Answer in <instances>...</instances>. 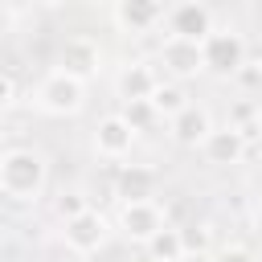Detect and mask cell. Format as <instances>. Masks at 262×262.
<instances>
[{
	"label": "cell",
	"instance_id": "cell-1",
	"mask_svg": "<svg viewBox=\"0 0 262 262\" xmlns=\"http://www.w3.org/2000/svg\"><path fill=\"white\" fill-rule=\"evenodd\" d=\"M45 184V160L29 147H12L0 156V192L12 201H33Z\"/></svg>",
	"mask_w": 262,
	"mask_h": 262
},
{
	"label": "cell",
	"instance_id": "cell-2",
	"mask_svg": "<svg viewBox=\"0 0 262 262\" xmlns=\"http://www.w3.org/2000/svg\"><path fill=\"white\" fill-rule=\"evenodd\" d=\"M33 102H37L41 111H49V115H74V111L82 106V82L70 78L66 70H53V74H45V78L37 82Z\"/></svg>",
	"mask_w": 262,
	"mask_h": 262
},
{
	"label": "cell",
	"instance_id": "cell-3",
	"mask_svg": "<svg viewBox=\"0 0 262 262\" xmlns=\"http://www.w3.org/2000/svg\"><path fill=\"white\" fill-rule=\"evenodd\" d=\"M201 61L205 70L213 74H237L246 66V41L237 33H225V29H213L205 41H201Z\"/></svg>",
	"mask_w": 262,
	"mask_h": 262
},
{
	"label": "cell",
	"instance_id": "cell-4",
	"mask_svg": "<svg viewBox=\"0 0 262 262\" xmlns=\"http://www.w3.org/2000/svg\"><path fill=\"white\" fill-rule=\"evenodd\" d=\"M164 25H168V37H180V41H205L213 33V16L201 0H180L176 8L164 12Z\"/></svg>",
	"mask_w": 262,
	"mask_h": 262
},
{
	"label": "cell",
	"instance_id": "cell-5",
	"mask_svg": "<svg viewBox=\"0 0 262 262\" xmlns=\"http://www.w3.org/2000/svg\"><path fill=\"white\" fill-rule=\"evenodd\" d=\"M119 225L127 237H139V242H151L160 229H164V213L156 201H123V213H119Z\"/></svg>",
	"mask_w": 262,
	"mask_h": 262
},
{
	"label": "cell",
	"instance_id": "cell-6",
	"mask_svg": "<svg viewBox=\"0 0 262 262\" xmlns=\"http://www.w3.org/2000/svg\"><path fill=\"white\" fill-rule=\"evenodd\" d=\"M131 143H135V131H131V123L123 115H106L98 123V131H94V151L102 160H123L131 151Z\"/></svg>",
	"mask_w": 262,
	"mask_h": 262
},
{
	"label": "cell",
	"instance_id": "cell-7",
	"mask_svg": "<svg viewBox=\"0 0 262 262\" xmlns=\"http://www.w3.org/2000/svg\"><path fill=\"white\" fill-rule=\"evenodd\" d=\"M102 237H106V221H102V213H94V209H86V213H78V217L66 221V246L78 250V254L98 250Z\"/></svg>",
	"mask_w": 262,
	"mask_h": 262
},
{
	"label": "cell",
	"instance_id": "cell-8",
	"mask_svg": "<svg viewBox=\"0 0 262 262\" xmlns=\"http://www.w3.org/2000/svg\"><path fill=\"white\" fill-rule=\"evenodd\" d=\"M160 61H164L168 74H176L180 82L192 78L196 70H205V61H201V45H196V41H180V37H164V45H160Z\"/></svg>",
	"mask_w": 262,
	"mask_h": 262
},
{
	"label": "cell",
	"instance_id": "cell-9",
	"mask_svg": "<svg viewBox=\"0 0 262 262\" xmlns=\"http://www.w3.org/2000/svg\"><path fill=\"white\" fill-rule=\"evenodd\" d=\"M115 20L131 33H151L164 20V0H115Z\"/></svg>",
	"mask_w": 262,
	"mask_h": 262
},
{
	"label": "cell",
	"instance_id": "cell-10",
	"mask_svg": "<svg viewBox=\"0 0 262 262\" xmlns=\"http://www.w3.org/2000/svg\"><path fill=\"white\" fill-rule=\"evenodd\" d=\"M57 70H66L70 78L86 82V78L98 70V41H94V37H70L66 49H61V66H57Z\"/></svg>",
	"mask_w": 262,
	"mask_h": 262
},
{
	"label": "cell",
	"instance_id": "cell-11",
	"mask_svg": "<svg viewBox=\"0 0 262 262\" xmlns=\"http://www.w3.org/2000/svg\"><path fill=\"white\" fill-rule=\"evenodd\" d=\"M201 147H205L209 164H237L246 151V135H242V127H213Z\"/></svg>",
	"mask_w": 262,
	"mask_h": 262
},
{
	"label": "cell",
	"instance_id": "cell-12",
	"mask_svg": "<svg viewBox=\"0 0 262 262\" xmlns=\"http://www.w3.org/2000/svg\"><path fill=\"white\" fill-rule=\"evenodd\" d=\"M172 123V139L176 143H184V147H196V143H205V135L213 131V123H209V111L205 106H184L180 115H172L168 119Z\"/></svg>",
	"mask_w": 262,
	"mask_h": 262
},
{
	"label": "cell",
	"instance_id": "cell-13",
	"mask_svg": "<svg viewBox=\"0 0 262 262\" xmlns=\"http://www.w3.org/2000/svg\"><path fill=\"white\" fill-rule=\"evenodd\" d=\"M156 86H160V74H156L147 61H135V66H127V70L119 74V98H123V102L151 98V94H156Z\"/></svg>",
	"mask_w": 262,
	"mask_h": 262
},
{
	"label": "cell",
	"instance_id": "cell-14",
	"mask_svg": "<svg viewBox=\"0 0 262 262\" xmlns=\"http://www.w3.org/2000/svg\"><path fill=\"white\" fill-rule=\"evenodd\" d=\"M119 196L123 201H156V172L143 164H123L119 172Z\"/></svg>",
	"mask_w": 262,
	"mask_h": 262
},
{
	"label": "cell",
	"instance_id": "cell-15",
	"mask_svg": "<svg viewBox=\"0 0 262 262\" xmlns=\"http://www.w3.org/2000/svg\"><path fill=\"white\" fill-rule=\"evenodd\" d=\"M147 250H151V262H180V258H184V233L164 225V229L147 242Z\"/></svg>",
	"mask_w": 262,
	"mask_h": 262
},
{
	"label": "cell",
	"instance_id": "cell-16",
	"mask_svg": "<svg viewBox=\"0 0 262 262\" xmlns=\"http://www.w3.org/2000/svg\"><path fill=\"white\" fill-rule=\"evenodd\" d=\"M151 106H156V115H168V119H172V115H180V111L188 106V94L180 90V82H168V86L160 82L156 94H151Z\"/></svg>",
	"mask_w": 262,
	"mask_h": 262
},
{
	"label": "cell",
	"instance_id": "cell-17",
	"mask_svg": "<svg viewBox=\"0 0 262 262\" xmlns=\"http://www.w3.org/2000/svg\"><path fill=\"white\" fill-rule=\"evenodd\" d=\"M123 119L131 123V131H143L151 119H160L156 115V106H151V98H135V102H127L123 106Z\"/></svg>",
	"mask_w": 262,
	"mask_h": 262
},
{
	"label": "cell",
	"instance_id": "cell-18",
	"mask_svg": "<svg viewBox=\"0 0 262 262\" xmlns=\"http://www.w3.org/2000/svg\"><path fill=\"white\" fill-rule=\"evenodd\" d=\"M86 209H90V205H86V201H82L78 192H66V196L57 201V213H61L66 221H70V217H78V213H86Z\"/></svg>",
	"mask_w": 262,
	"mask_h": 262
},
{
	"label": "cell",
	"instance_id": "cell-19",
	"mask_svg": "<svg viewBox=\"0 0 262 262\" xmlns=\"http://www.w3.org/2000/svg\"><path fill=\"white\" fill-rule=\"evenodd\" d=\"M180 233H184V254H192V250H205V242H209L205 225H192V229H180Z\"/></svg>",
	"mask_w": 262,
	"mask_h": 262
},
{
	"label": "cell",
	"instance_id": "cell-20",
	"mask_svg": "<svg viewBox=\"0 0 262 262\" xmlns=\"http://www.w3.org/2000/svg\"><path fill=\"white\" fill-rule=\"evenodd\" d=\"M213 262H254V254L250 250H221Z\"/></svg>",
	"mask_w": 262,
	"mask_h": 262
},
{
	"label": "cell",
	"instance_id": "cell-21",
	"mask_svg": "<svg viewBox=\"0 0 262 262\" xmlns=\"http://www.w3.org/2000/svg\"><path fill=\"white\" fill-rule=\"evenodd\" d=\"M8 102H12V78H8V74H0V115L8 111Z\"/></svg>",
	"mask_w": 262,
	"mask_h": 262
},
{
	"label": "cell",
	"instance_id": "cell-22",
	"mask_svg": "<svg viewBox=\"0 0 262 262\" xmlns=\"http://www.w3.org/2000/svg\"><path fill=\"white\" fill-rule=\"evenodd\" d=\"M254 127L262 131V102H258V111H254Z\"/></svg>",
	"mask_w": 262,
	"mask_h": 262
},
{
	"label": "cell",
	"instance_id": "cell-23",
	"mask_svg": "<svg viewBox=\"0 0 262 262\" xmlns=\"http://www.w3.org/2000/svg\"><path fill=\"white\" fill-rule=\"evenodd\" d=\"M41 4H66V0H41Z\"/></svg>",
	"mask_w": 262,
	"mask_h": 262
}]
</instances>
